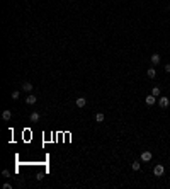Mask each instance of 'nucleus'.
<instances>
[{
	"label": "nucleus",
	"instance_id": "f257e3e1",
	"mask_svg": "<svg viewBox=\"0 0 170 189\" xmlns=\"http://www.w3.org/2000/svg\"><path fill=\"white\" fill-rule=\"evenodd\" d=\"M163 172H165V169H163V165H160V164H158V165H155V169H153V174H155L156 177H162V175H163Z\"/></svg>",
	"mask_w": 170,
	"mask_h": 189
},
{
	"label": "nucleus",
	"instance_id": "f03ea898",
	"mask_svg": "<svg viewBox=\"0 0 170 189\" xmlns=\"http://www.w3.org/2000/svg\"><path fill=\"white\" fill-rule=\"evenodd\" d=\"M140 158H141V162H150L151 160V152H141V155H140Z\"/></svg>",
	"mask_w": 170,
	"mask_h": 189
},
{
	"label": "nucleus",
	"instance_id": "7ed1b4c3",
	"mask_svg": "<svg viewBox=\"0 0 170 189\" xmlns=\"http://www.w3.org/2000/svg\"><path fill=\"white\" fill-rule=\"evenodd\" d=\"M75 104H77V107H85V106H87V99H85V97H78V99L75 101Z\"/></svg>",
	"mask_w": 170,
	"mask_h": 189
},
{
	"label": "nucleus",
	"instance_id": "20e7f679",
	"mask_svg": "<svg viewBox=\"0 0 170 189\" xmlns=\"http://www.w3.org/2000/svg\"><path fill=\"white\" fill-rule=\"evenodd\" d=\"M22 90H24V92H31V90H33V84H31V82H24V84H22Z\"/></svg>",
	"mask_w": 170,
	"mask_h": 189
},
{
	"label": "nucleus",
	"instance_id": "39448f33",
	"mask_svg": "<svg viewBox=\"0 0 170 189\" xmlns=\"http://www.w3.org/2000/svg\"><path fill=\"white\" fill-rule=\"evenodd\" d=\"M29 118H31V121H33V123H36V121H39V119H41V114L34 111V113H31V116H29Z\"/></svg>",
	"mask_w": 170,
	"mask_h": 189
},
{
	"label": "nucleus",
	"instance_id": "423d86ee",
	"mask_svg": "<svg viewBox=\"0 0 170 189\" xmlns=\"http://www.w3.org/2000/svg\"><path fill=\"white\" fill-rule=\"evenodd\" d=\"M155 102H156V97H155L153 94H151V95H146V104H148V106H153Z\"/></svg>",
	"mask_w": 170,
	"mask_h": 189
},
{
	"label": "nucleus",
	"instance_id": "0eeeda50",
	"mask_svg": "<svg viewBox=\"0 0 170 189\" xmlns=\"http://www.w3.org/2000/svg\"><path fill=\"white\" fill-rule=\"evenodd\" d=\"M168 104H170L168 97H160V107H168Z\"/></svg>",
	"mask_w": 170,
	"mask_h": 189
},
{
	"label": "nucleus",
	"instance_id": "6e6552de",
	"mask_svg": "<svg viewBox=\"0 0 170 189\" xmlns=\"http://www.w3.org/2000/svg\"><path fill=\"white\" fill-rule=\"evenodd\" d=\"M151 63H153V65L160 63V55H158V53H153V55H151Z\"/></svg>",
	"mask_w": 170,
	"mask_h": 189
},
{
	"label": "nucleus",
	"instance_id": "1a4fd4ad",
	"mask_svg": "<svg viewBox=\"0 0 170 189\" xmlns=\"http://www.w3.org/2000/svg\"><path fill=\"white\" fill-rule=\"evenodd\" d=\"M2 118H4V119H5V121H9V119H10V118H12V113H10L9 109H5L4 113H2Z\"/></svg>",
	"mask_w": 170,
	"mask_h": 189
},
{
	"label": "nucleus",
	"instance_id": "9d476101",
	"mask_svg": "<svg viewBox=\"0 0 170 189\" xmlns=\"http://www.w3.org/2000/svg\"><path fill=\"white\" fill-rule=\"evenodd\" d=\"M36 101H38V97H36V95H27L26 102H27V104H36Z\"/></svg>",
	"mask_w": 170,
	"mask_h": 189
},
{
	"label": "nucleus",
	"instance_id": "9b49d317",
	"mask_svg": "<svg viewBox=\"0 0 170 189\" xmlns=\"http://www.w3.org/2000/svg\"><path fill=\"white\" fill-rule=\"evenodd\" d=\"M104 119H105V116L102 113H97V114H95V121H97V123H102Z\"/></svg>",
	"mask_w": 170,
	"mask_h": 189
},
{
	"label": "nucleus",
	"instance_id": "f8f14e48",
	"mask_svg": "<svg viewBox=\"0 0 170 189\" xmlns=\"http://www.w3.org/2000/svg\"><path fill=\"white\" fill-rule=\"evenodd\" d=\"M146 75L150 77V78H155V75H156L155 68H148V70H146Z\"/></svg>",
	"mask_w": 170,
	"mask_h": 189
},
{
	"label": "nucleus",
	"instance_id": "ddd939ff",
	"mask_svg": "<svg viewBox=\"0 0 170 189\" xmlns=\"http://www.w3.org/2000/svg\"><path fill=\"white\" fill-rule=\"evenodd\" d=\"M151 94L155 95V97H158V95H160V87H153V89H151Z\"/></svg>",
	"mask_w": 170,
	"mask_h": 189
},
{
	"label": "nucleus",
	"instance_id": "4468645a",
	"mask_svg": "<svg viewBox=\"0 0 170 189\" xmlns=\"http://www.w3.org/2000/svg\"><path fill=\"white\" fill-rule=\"evenodd\" d=\"M10 97H12V99H14V101H17V99H19V97H20V92H19V90H14Z\"/></svg>",
	"mask_w": 170,
	"mask_h": 189
},
{
	"label": "nucleus",
	"instance_id": "2eb2a0df",
	"mask_svg": "<svg viewBox=\"0 0 170 189\" xmlns=\"http://www.w3.org/2000/svg\"><path fill=\"white\" fill-rule=\"evenodd\" d=\"M131 167H133V170H140L141 164H140V162H133V164H131Z\"/></svg>",
	"mask_w": 170,
	"mask_h": 189
},
{
	"label": "nucleus",
	"instance_id": "dca6fc26",
	"mask_svg": "<svg viewBox=\"0 0 170 189\" xmlns=\"http://www.w3.org/2000/svg\"><path fill=\"white\" fill-rule=\"evenodd\" d=\"M4 189H10V182H5V184H4Z\"/></svg>",
	"mask_w": 170,
	"mask_h": 189
},
{
	"label": "nucleus",
	"instance_id": "f3484780",
	"mask_svg": "<svg viewBox=\"0 0 170 189\" xmlns=\"http://www.w3.org/2000/svg\"><path fill=\"white\" fill-rule=\"evenodd\" d=\"M165 72H168V73H170V63H167V65H165Z\"/></svg>",
	"mask_w": 170,
	"mask_h": 189
}]
</instances>
